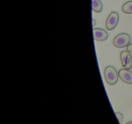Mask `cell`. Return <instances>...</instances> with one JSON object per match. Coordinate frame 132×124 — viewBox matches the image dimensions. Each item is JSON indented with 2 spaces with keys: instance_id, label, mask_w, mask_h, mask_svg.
I'll use <instances>...</instances> for the list:
<instances>
[{
  "instance_id": "cell-4",
  "label": "cell",
  "mask_w": 132,
  "mask_h": 124,
  "mask_svg": "<svg viewBox=\"0 0 132 124\" xmlns=\"http://www.w3.org/2000/svg\"><path fill=\"white\" fill-rule=\"evenodd\" d=\"M122 66L125 69L130 70L132 68V57L130 53L128 51H122L120 54Z\"/></svg>"
},
{
  "instance_id": "cell-2",
  "label": "cell",
  "mask_w": 132,
  "mask_h": 124,
  "mask_svg": "<svg viewBox=\"0 0 132 124\" xmlns=\"http://www.w3.org/2000/svg\"><path fill=\"white\" fill-rule=\"evenodd\" d=\"M131 37L128 34L125 33H120L114 38L113 41V46L117 48L127 47L130 45Z\"/></svg>"
},
{
  "instance_id": "cell-9",
  "label": "cell",
  "mask_w": 132,
  "mask_h": 124,
  "mask_svg": "<svg viewBox=\"0 0 132 124\" xmlns=\"http://www.w3.org/2000/svg\"><path fill=\"white\" fill-rule=\"evenodd\" d=\"M116 116H117V118H118L120 124H121L122 123V120H123V116H122V114L120 113H116Z\"/></svg>"
},
{
  "instance_id": "cell-5",
  "label": "cell",
  "mask_w": 132,
  "mask_h": 124,
  "mask_svg": "<svg viewBox=\"0 0 132 124\" xmlns=\"http://www.w3.org/2000/svg\"><path fill=\"white\" fill-rule=\"evenodd\" d=\"M119 77L127 84H132V72L128 69H121L119 71Z\"/></svg>"
},
{
  "instance_id": "cell-8",
  "label": "cell",
  "mask_w": 132,
  "mask_h": 124,
  "mask_svg": "<svg viewBox=\"0 0 132 124\" xmlns=\"http://www.w3.org/2000/svg\"><path fill=\"white\" fill-rule=\"evenodd\" d=\"M122 11L125 14H132V1H128L122 5Z\"/></svg>"
},
{
  "instance_id": "cell-11",
  "label": "cell",
  "mask_w": 132,
  "mask_h": 124,
  "mask_svg": "<svg viewBox=\"0 0 132 124\" xmlns=\"http://www.w3.org/2000/svg\"><path fill=\"white\" fill-rule=\"evenodd\" d=\"M95 24H96V22H95V21L94 20V19H92V26H93V27L95 26Z\"/></svg>"
},
{
  "instance_id": "cell-7",
  "label": "cell",
  "mask_w": 132,
  "mask_h": 124,
  "mask_svg": "<svg viewBox=\"0 0 132 124\" xmlns=\"http://www.w3.org/2000/svg\"><path fill=\"white\" fill-rule=\"evenodd\" d=\"M92 10L97 13H99L103 10V5L100 0H92Z\"/></svg>"
},
{
  "instance_id": "cell-6",
  "label": "cell",
  "mask_w": 132,
  "mask_h": 124,
  "mask_svg": "<svg viewBox=\"0 0 132 124\" xmlns=\"http://www.w3.org/2000/svg\"><path fill=\"white\" fill-rule=\"evenodd\" d=\"M94 40L97 41H104L108 39V33L104 30L101 28H94L93 30Z\"/></svg>"
},
{
  "instance_id": "cell-12",
  "label": "cell",
  "mask_w": 132,
  "mask_h": 124,
  "mask_svg": "<svg viewBox=\"0 0 132 124\" xmlns=\"http://www.w3.org/2000/svg\"><path fill=\"white\" fill-rule=\"evenodd\" d=\"M126 124H132V122H128V123H126Z\"/></svg>"
},
{
  "instance_id": "cell-3",
  "label": "cell",
  "mask_w": 132,
  "mask_h": 124,
  "mask_svg": "<svg viewBox=\"0 0 132 124\" xmlns=\"http://www.w3.org/2000/svg\"><path fill=\"white\" fill-rule=\"evenodd\" d=\"M119 21V15L116 12H112L108 15L106 22V28L108 30L110 31L114 29L117 25Z\"/></svg>"
},
{
  "instance_id": "cell-10",
  "label": "cell",
  "mask_w": 132,
  "mask_h": 124,
  "mask_svg": "<svg viewBox=\"0 0 132 124\" xmlns=\"http://www.w3.org/2000/svg\"><path fill=\"white\" fill-rule=\"evenodd\" d=\"M126 51H128L130 54H132V43L130 44L126 48Z\"/></svg>"
},
{
  "instance_id": "cell-1",
  "label": "cell",
  "mask_w": 132,
  "mask_h": 124,
  "mask_svg": "<svg viewBox=\"0 0 132 124\" xmlns=\"http://www.w3.org/2000/svg\"><path fill=\"white\" fill-rule=\"evenodd\" d=\"M118 73L112 66H107L104 69V78L110 86H113L118 81Z\"/></svg>"
}]
</instances>
